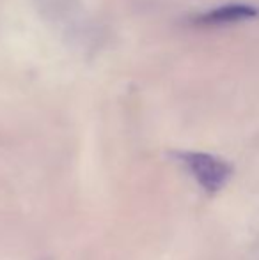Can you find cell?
Here are the masks:
<instances>
[{"label":"cell","mask_w":259,"mask_h":260,"mask_svg":"<svg viewBox=\"0 0 259 260\" xmlns=\"http://www.w3.org/2000/svg\"><path fill=\"white\" fill-rule=\"evenodd\" d=\"M181 163L187 167L192 177L200 184V188L208 193H217L229 182L233 175V167L225 159L208 152H180Z\"/></svg>","instance_id":"6da1fadb"},{"label":"cell","mask_w":259,"mask_h":260,"mask_svg":"<svg viewBox=\"0 0 259 260\" xmlns=\"http://www.w3.org/2000/svg\"><path fill=\"white\" fill-rule=\"evenodd\" d=\"M259 11L252 6L245 4H229V6L215 7L208 13L200 14L195 18V23L199 25H227V23H238L243 20L257 16Z\"/></svg>","instance_id":"7a4b0ae2"}]
</instances>
